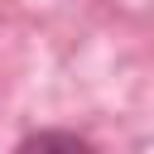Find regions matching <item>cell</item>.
Here are the masks:
<instances>
[{"label": "cell", "mask_w": 154, "mask_h": 154, "mask_svg": "<svg viewBox=\"0 0 154 154\" xmlns=\"http://www.w3.org/2000/svg\"><path fill=\"white\" fill-rule=\"evenodd\" d=\"M48 144H67V149H82L87 140H82V135H63V130H38V135H29V140H24V149H48Z\"/></svg>", "instance_id": "6da1fadb"}]
</instances>
